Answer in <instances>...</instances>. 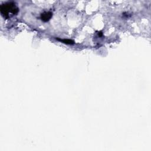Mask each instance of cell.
Segmentation results:
<instances>
[{
	"mask_svg": "<svg viewBox=\"0 0 151 151\" xmlns=\"http://www.w3.org/2000/svg\"><path fill=\"white\" fill-rule=\"evenodd\" d=\"M53 17V13L50 11H45L43 13H41L40 15L41 20L44 22H47Z\"/></svg>",
	"mask_w": 151,
	"mask_h": 151,
	"instance_id": "cell-2",
	"label": "cell"
},
{
	"mask_svg": "<svg viewBox=\"0 0 151 151\" xmlns=\"http://www.w3.org/2000/svg\"><path fill=\"white\" fill-rule=\"evenodd\" d=\"M57 40L60 41L61 42H63V43L66 44H73L74 43V41L70 39H60V38H56Z\"/></svg>",
	"mask_w": 151,
	"mask_h": 151,
	"instance_id": "cell-3",
	"label": "cell"
},
{
	"mask_svg": "<svg viewBox=\"0 0 151 151\" xmlns=\"http://www.w3.org/2000/svg\"><path fill=\"white\" fill-rule=\"evenodd\" d=\"M0 11L4 18L8 19L10 15H15L19 12V8L16 7L14 3L9 2L3 4L0 7Z\"/></svg>",
	"mask_w": 151,
	"mask_h": 151,
	"instance_id": "cell-1",
	"label": "cell"
}]
</instances>
